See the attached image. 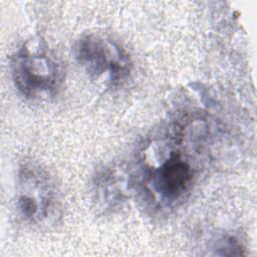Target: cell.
<instances>
[{
  "instance_id": "4",
  "label": "cell",
  "mask_w": 257,
  "mask_h": 257,
  "mask_svg": "<svg viewBox=\"0 0 257 257\" xmlns=\"http://www.w3.org/2000/svg\"><path fill=\"white\" fill-rule=\"evenodd\" d=\"M17 208L27 221L40 224L55 210L56 192L47 173L41 168L27 164L19 174Z\"/></svg>"
},
{
  "instance_id": "3",
  "label": "cell",
  "mask_w": 257,
  "mask_h": 257,
  "mask_svg": "<svg viewBox=\"0 0 257 257\" xmlns=\"http://www.w3.org/2000/svg\"><path fill=\"white\" fill-rule=\"evenodd\" d=\"M75 57L88 74L107 84H118L131 72L127 53L114 41L97 34L82 36L75 45Z\"/></svg>"
},
{
  "instance_id": "2",
  "label": "cell",
  "mask_w": 257,
  "mask_h": 257,
  "mask_svg": "<svg viewBox=\"0 0 257 257\" xmlns=\"http://www.w3.org/2000/svg\"><path fill=\"white\" fill-rule=\"evenodd\" d=\"M11 71L15 86L29 98L52 95L63 79L60 63L40 38L26 41L17 50Z\"/></svg>"
},
{
  "instance_id": "1",
  "label": "cell",
  "mask_w": 257,
  "mask_h": 257,
  "mask_svg": "<svg viewBox=\"0 0 257 257\" xmlns=\"http://www.w3.org/2000/svg\"><path fill=\"white\" fill-rule=\"evenodd\" d=\"M190 121L178 119L159 128L146 143L142 158L143 189L157 208H172L195 182L199 157Z\"/></svg>"
}]
</instances>
